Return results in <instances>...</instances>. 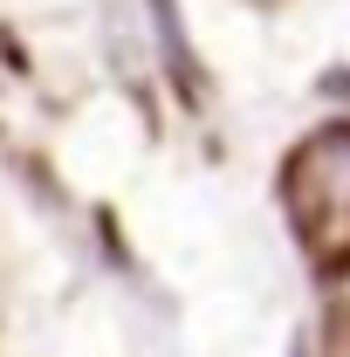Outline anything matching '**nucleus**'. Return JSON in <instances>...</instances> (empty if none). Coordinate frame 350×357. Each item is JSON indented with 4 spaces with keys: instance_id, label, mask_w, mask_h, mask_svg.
Segmentation results:
<instances>
[{
    "instance_id": "nucleus-1",
    "label": "nucleus",
    "mask_w": 350,
    "mask_h": 357,
    "mask_svg": "<svg viewBox=\"0 0 350 357\" xmlns=\"http://www.w3.org/2000/svg\"><path fill=\"white\" fill-rule=\"evenodd\" d=\"M289 213L323 268L350 261V124H330L289 158Z\"/></svg>"
},
{
    "instance_id": "nucleus-2",
    "label": "nucleus",
    "mask_w": 350,
    "mask_h": 357,
    "mask_svg": "<svg viewBox=\"0 0 350 357\" xmlns=\"http://www.w3.org/2000/svg\"><path fill=\"white\" fill-rule=\"evenodd\" d=\"M151 7V28H158V48H165V69L185 96H199V62H192V42H185V21H178V0H144Z\"/></svg>"
},
{
    "instance_id": "nucleus-3",
    "label": "nucleus",
    "mask_w": 350,
    "mask_h": 357,
    "mask_svg": "<svg viewBox=\"0 0 350 357\" xmlns=\"http://www.w3.org/2000/svg\"><path fill=\"white\" fill-rule=\"evenodd\" d=\"M323 89H330V96H350V76L337 69V76H323Z\"/></svg>"
},
{
    "instance_id": "nucleus-4",
    "label": "nucleus",
    "mask_w": 350,
    "mask_h": 357,
    "mask_svg": "<svg viewBox=\"0 0 350 357\" xmlns=\"http://www.w3.org/2000/svg\"><path fill=\"white\" fill-rule=\"evenodd\" d=\"M289 357H309V344H296V351H289Z\"/></svg>"
}]
</instances>
